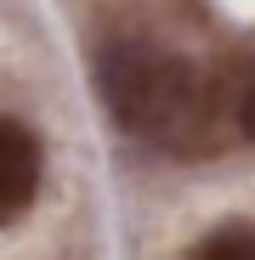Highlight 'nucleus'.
I'll return each mask as SVG.
<instances>
[{
	"mask_svg": "<svg viewBox=\"0 0 255 260\" xmlns=\"http://www.w3.org/2000/svg\"><path fill=\"white\" fill-rule=\"evenodd\" d=\"M97 91L108 119L136 142L193 147L210 130V85L204 74L148 40H108L97 51Z\"/></svg>",
	"mask_w": 255,
	"mask_h": 260,
	"instance_id": "nucleus-1",
	"label": "nucleus"
},
{
	"mask_svg": "<svg viewBox=\"0 0 255 260\" xmlns=\"http://www.w3.org/2000/svg\"><path fill=\"white\" fill-rule=\"evenodd\" d=\"M187 260H255V226L233 221V226H216V232H204Z\"/></svg>",
	"mask_w": 255,
	"mask_h": 260,
	"instance_id": "nucleus-3",
	"label": "nucleus"
},
{
	"mask_svg": "<svg viewBox=\"0 0 255 260\" xmlns=\"http://www.w3.org/2000/svg\"><path fill=\"white\" fill-rule=\"evenodd\" d=\"M238 130L255 142V74L244 79V91H238Z\"/></svg>",
	"mask_w": 255,
	"mask_h": 260,
	"instance_id": "nucleus-4",
	"label": "nucleus"
},
{
	"mask_svg": "<svg viewBox=\"0 0 255 260\" xmlns=\"http://www.w3.org/2000/svg\"><path fill=\"white\" fill-rule=\"evenodd\" d=\"M34 192H40V136L23 119L0 113V226H12L34 204Z\"/></svg>",
	"mask_w": 255,
	"mask_h": 260,
	"instance_id": "nucleus-2",
	"label": "nucleus"
}]
</instances>
